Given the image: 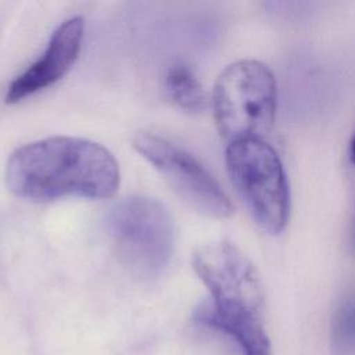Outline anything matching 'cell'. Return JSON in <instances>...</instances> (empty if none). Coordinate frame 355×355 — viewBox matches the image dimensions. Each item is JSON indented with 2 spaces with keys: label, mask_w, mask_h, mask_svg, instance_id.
I'll return each instance as SVG.
<instances>
[{
  "label": "cell",
  "mask_w": 355,
  "mask_h": 355,
  "mask_svg": "<svg viewBox=\"0 0 355 355\" xmlns=\"http://www.w3.org/2000/svg\"><path fill=\"white\" fill-rule=\"evenodd\" d=\"M331 344L337 355H355V295L344 300L333 315Z\"/></svg>",
  "instance_id": "cell-9"
},
{
  "label": "cell",
  "mask_w": 355,
  "mask_h": 355,
  "mask_svg": "<svg viewBox=\"0 0 355 355\" xmlns=\"http://www.w3.org/2000/svg\"><path fill=\"white\" fill-rule=\"evenodd\" d=\"M6 182L11 193L31 201L73 196L107 198L121 182L114 155L101 144L69 136L28 143L8 158Z\"/></svg>",
  "instance_id": "cell-1"
},
{
  "label": "cell",
  "mask_w": 355,
  "mask_h": 355,
  "mask_svg": "<svg viewBox=\"0 0 355 355\" xmlns=\"http://www.w3.org/2000/svg\"><path fill=\"white\" fill-rule=\"evenodd\" d=\"M348 154H349V161L355 165V132L351 137V141H349V150H348Z\"/></svg>",
  "instance_id": "cell-10"
},
{
  "label": "cell",
  "mask_w": 355,
  "mask_h": 355,
  "mask_svg": "<svg viewBox=\"0 0 355 355\" xmlns=\"http://www.w3.org/2000/svg\"><path fill=\"white\" fill-rule=\"evenodd\" d=\"M105 226L118 259L135 276L153 279L168 266L175 227L162 202L143 196L126 197L110 209Z\"/></svg>",
  "instance_id": "cell-4"
},
{
  "label": "cell",
  "mask_w": 355,
  "mask_h": 355,
  "mask_svg": "<svg viewBox=\"0 0 355 355\" xmlns=\"http://www.w3.org/2000/svg\"><path fill=\"white\" fill-rule=\"evenodd\" d=\"M226 169L257 225L269 234L284 230L290 215V187L276 150L265 139L230 143Z\"/></svg>",
  "instance_id": "cell-5"
},
{
  "label": "cell",
  "mask_w": 355,
  "mask_h": 355,
  "mask_svg": "<svg viewBox=\"0 0 355 355\" xmlns=\"http://www.w3.org/2000/svg\"><path fill=\"white\" fill-rule=\"evenodd\" d=\"M211 103L216 129L227 144L263 139L276 118L275 75L258 60L232 62L219 73Z\"/></svg>",
  "instance_id": "cell-3"
},
{
  "label": "cell",
  "mask_w": 355,
  "mask_h": 355,
  "mask_svg": "<svg viewBox=\"0 0 355 355\" xmlns=\"http://www.w3.org/2000/svg\"><path fill=\"white\" fill-rule=\"evenodd\" d=\"M165 90L182 110L197 112L205 107L207 96L193 72L184 65H173L165 75Z\"/></svg>",
  "instance_id": "cell-8"
},
{
  "label": "cell",
  "mask_w": 355,
  "mask_h": 355,
  "mask_svg": "<svg viewBox=\"0 0 355 355\" xmlns=\"http://www.w3.org/2000/svg\"><path fill=\"white\" fill-rule=\"evenodd\" d=\"M193 268L211 294L196 309L194 322L229 337L241 355H273L263 323V287L248 257L219 240L196 250Z\"/></svg>",
  "instance_id": "cell-2"
},
{
  "label": "cell",
  "mask_w": 355,
  "mask_h": 355,
  "mask_svg": "<svg viewBox=\"0 0 355 355\" xmlns=\"http://www.w3.org/2000/svg\"><path fill=\"white\" fill-rule=\"evenodd\" d=\"M85 32L80 17L64 21L50 37L42 57L18 75L8 86L6 101L12 104L60 80L75 64Z\"/></svg>",
  "instance_id": "cell-7"
},
{
  "label": "cell",
  "mask_w": 355,
  "mask_h": 355,
  "mask_svg": "<svg viewBox=\"0 0 355 355\" xmlns=\"http://www.w3.org/2000/svg\"><path fill=\"white\" fill-rule=\"evenodd\" d=\"M133 147L198 214L214 219H225L234 212V207L220 184L187 151L164 137L146 132L135 136Z\"/></svg>",
  "instance_id": "cell-6"
}]
</instances>
